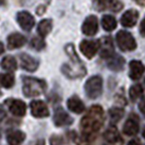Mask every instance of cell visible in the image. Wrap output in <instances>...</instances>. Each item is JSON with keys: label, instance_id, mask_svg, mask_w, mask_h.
Masks as SVG:
<instances>
[{"label": "cell", "instance_id": "6da1fadb", "mask_svg": "<svg viewBox=\"0 0 145 145\" xmlns=\"http://www.w3.org/2000/svg\"><path fill=\"white\" fill-rule=\"evenodd\" d=\"M65 52L69 57V62L65 63L61 67L62 73L69 79H79L84 76L86 74L85 65L82 63L72 44H69L65 46Z\"/></svg>", "mask_w": 145, "mask_h": 145}, {"label": "cell", "instance_id": "7a4b0ae2", "mask_svg": "<svg viewBox=\"0 0 145 145\" xmlns=\"http://www.w3.org/2000/svg\"><path fill=\"white\" fill-rule=\"evenodd\" d=\"M104 121V110L101 106H92L88 109L87 114L82 118L80 127L83 134L92 135L102 128Z\"/></svg>", "mask_w": 145, "mask_h": 145}, {"label": "cell", "instance_id": "3957f363", "mask_svg": "<svg viewBox=\"0 0 145 145\" xmlns=\"http://www.w3.org/2000/svg\"><path fill=\"white\" fill-rule=\"evenodd\" d=\"M23 93L26 97H36L45 93L47 84L44 80L23 76Z\"/></svg>", "mask_w": 145, "mask_h": 145}, {"label": "cell", "instance_id": "277c9868", "mask_svg": "<svg viewBox=\"0 0 145 145\" xmlns=\"http://www.w3.org/2000/svg\"><path fill=\"white\" fill-rule=\"evenodd\" d=\"M84 91L88 98L96 99L103 93V79L99 75L89 78L84 85Z\"/></svg>", "mask_w": 145, "mask_h": 145}, {"label": "cell", "instance_id": "5b68a950", "mask_svg": "<svg viewBox=\"0 0 145 145\" xmlns=\"http://www.w3.org/2000/svg\"><path fill=\"white\" fill-rule=\"evenodd\" d=\"M117 44L122 51H132L137 48V42L132 34L127 31H120L116 36Z\"/></svg>", "mask_w": 145, "mask_h": 145}, {"label": "cell", "instance_id": "8992f818", "mask_svg": "<svg viewBox=\"0 0 145 145\" xmlns=\"http://www.w3.org/2000/svg\"><path fill=\"white\" fill-rule=\"evenodd\" d=\"M94 7L97 11L109 10L112 12H119L123 5L119 0H94Z\"/></svg>", "mask_w": 145, "mask_h": 145}, {"label": "cell", "instance_id": "52a82bcc", "mask_svg": "<svg viewBox=\"0 0 145 145\" xmlns=\"http://www.w3.org/2000/svg\"><path fill=\"white\" fill-rule=\"evenodd\" d=\"M5 104L7 105L10 112L16 117H23L26 112V105H25V103L20 99L9 98L5 102Z\"/></svg>", "mask_w": 145, "mask_h": 145}, {"label": "cell", "instance_id": "ba28073f", "mask_svg": "<svg viewBox=\"0 0 145 145\" xmlns=\"http://www.w3.org/2000/svg\"><path fill=\"white\" fill-rule=\"evenodd\" d=\"M80 50L86 58H93L99 50V40H82L80 44Z\"/></svg>", "mask_w": 145, "mask_h": 145}, {"label": "cell", "instance_id": "9c48e42d", "mask_svg": "<svg viewBox=\"0 0 145 145\" xmlns=\"http://www.w3.org/2000/svg\"><path fill=\"white\" fill-rule=\"evenodd\" d=\"M16 21L19 23V25L21 26V29H23L26 32L31 31L34 27V24H35V19L27 11H20L16 14Z\"/></svg>", "mask_w": 145, "mask_h": 145}, {"label": "cell", "instance_id": "30bf717a", "mask_svg": "<svg viewBox=\"0 0 145 145\" xmlns=\"http://www.w3.org/2000/svg\"><path fill=\"white\" fill-rule=\"evenodd\" d=\"M98 31V20L95 15H88L83 22L82 32L86 36H94Z\"/></svg>", "mask_w": 145, "mask_h": 145}, {"label": "cell", "instance_id": "8fae6325", "mask_svg": "<svg viewBox=\"0 0 145 145\" xmlns=\"http://www.w3.org/2000/svg\"><path fill=\"white\" fill-rule=\"evenodd\" d=\"M31 112L36 118H45L49 116L48 107L43 101H33L31 103Z\"/></svg>", "mask_w": 145, "mask_h": 145}, {"label": "cell", "instance_id": "7c38bea8", "mask_svg": "<svg viewBox=\"0 0 145 145\" xmlns=\"http://www.w3.org/2000/svg\"><path fill=\"white\" fill-rule=\"evenodd\" d=\"M20 61H21L22 69H24V70H26L29 72L36 71V69L38 68V65H39L37 59L29 56L27 54H20Z\"/></svg>", "mask_w": 145, "mask_h": 145}, {"label": "cell", "instance_id": "4fadbf2b", "mask_svg": "<svg viewBox=\"0 0 145 145\" xmlns=\"http://www.w3.org/2000/svg\"><path fill=\"white\" fill-rule=\"evenodd\" d=\"M72 118L69 116L61 107H58L55 110L54 115V122L57 127H63V125H69L72 123Z\"/></svg>", "mask_w": 145, "mask_h": 145}, {"label": "cell", "instance_id": "5bb4252c", "mask_svg": "<svg viewBox=\"0 0 145 145\" xmlns=\"http://www.w3.org/2000/svg\"><path fill=\"white\" fill-rule=\"evenodd\" d=\"M129 76L131 80L135 81L142 78V75L144 74L145 68L143 63L138 60H132L129 63Z\"/></svg>", "mask_w": 145, "mask_h": 145}, {"label": "cell", "instance_id": "9a60e30c", "mask_svg": "<svg viewBox=\"0 0 145 145\" xmlns=\"http://www.w3.org/2000/svg\"><path fill=\"white\" fill-rule=\"evenodd\" d=\"M99 49H101V56L105 59H108L115 55L114 45L110 37H104L99 40Z\"/></svg>", "mask_w": 145, "mask_h": 145}, {"label": "cell", "instance_id": "2e32d148", "mask_svg": "<svg viewBox=\"0 0 145 145\" xmlns=\"http://www.w3.org/2000/svg\"><path fill=\"white\" fill-rule=\"evenodd\" d=\"M138 19V12L137 10H128L123 13V15L121 16V24L125 26V27H133Z\"/></svg>", "mask_w": 145, "mask_h": 145}, {"label": "cell", "instance_id": "e0dca14e", "mask_svg": "<svg viewBox=\"0 0 145 145\" xmlns=\"http://www.w3.org/2000/svg\"><path fill=\"white\" fill-rule=\"evenodd\" d=\"M7 42L9 49H16V48H20L22 46H24V44L26 42V38L20 33H13V34L8 36Z\"/></svg>", "mask_w": 145, "mask_h": 145}, {"label": "cell", "instance_id": "ac0fdd59", "mask_svg": "<svg viewBox=\"0 0 145 145\" xmlns=\"http://www.w3.org/2000/svg\"><path fill=\"white\" fill-rule=\"evenodd\" d=\"M138 132V117L131 116L125 123L123 124V133L132 137V135H135Z\"/></svg>", "mask_w": 145, "mask_h": 145}, {"label": "cell", "instance_id": "d6986e66", "mask_svg": "<svg viewBox=\"0 0 145 145\" xmlns=\"http://www.w3.org/2000/svg\"><path fill=\"white\" fill-rule=\"evenodd\" d=\"M104 138H106V141H108L109 143L114 145H122V138L120 137L119 132L117 130L116 127H110L109 129L104 134Z\"/></svg>", "mask_w": 145, "mask_h": 145}, {"label": "cell", "instance_id": "ffe728a7", "mask_svg": "<svg viewBox=\"0 0 145 145\" xmlns=\"http://www.w3.org/2000/svg\"><path fill=\"white\" fill-rule=\"evenodd\" d=\"M67 105H68L69 110H71L74 114H82L84 111V109H85L83 102L81 101L78 96H75V95L68 99Z\"/></svg>", "mask_w": 145, "mask_h": 145}, {"label": "cell", "instance_id": "44dd1931", "mask_svg": "<svg viewBox=\"0 0 145 145\" xmlns=\"http://www.w3.org/2000/svg\"><path fill=\"white\" fill-rule=\"evenodd\" d=\"M24 140H25V134L22 131H10L7 134V141L9 145H21Z\"/></svg>", "mask_w": 145, "mask_h": 145}, {"label": "cell", "instance_id": "7402d4cb", "mask_svg": "<svg viewBox=\"0 0 145 145\" xmlns=\"http://www.w3.org/2000/svg\"><path fill=\"white\" fill-rule=\"evenodd\" d=\"M108 67L112 70V71H121L123 69L124 65V59L120 56L114 55L110 58H108V62H107Z\"/></svg>", "mask_w": 145, "mask_h": 145}, {"label": "cell", "instance_id": "603a6c76", "mask_svg": "<svg viewBox=\"0 0 145 145\" xmlns=\"http://www.w3.org/2000/svg\"><path fill=\"white\" fill-rule=\"evenodd\" d=\"M51 29H52V22H51V20L45 19V20L39 22V24L37 26V33L39 34L40 37H45L47 36V34H49Z\"/></svg>", "mask_w": 145, "mask_h": 145}, {"label": "cell", "instance_id": "cb8c5ba5", "mask_svg": "<svg viewBox=\"0 0 145 145\" xmlns=\"http://www.w3.org/2000/svg\"><path fill=\"white\" fill-rule=\"evenodd\" d=\"M0 65H1L2 69L7 70V71H10V72L15 71V70H16V67H18L16 60H15V58L12 57V56H6L5 58L2 59Z\"/></svg>", "mask_w": 145, "mask_h": 145}, {"label": "cell", "instance_id": "d4e9b609", "mask_svg": "<svg viewBox=\"0 0 145 145\" xmlns=\"http://www.w3.org/2000/svg\"><path fill=\"white\" fill-rule=\"evenodd\" d=\"M102 25L105 31L111 32L117 27V21L111 15H104L102 19Z\"/></svg>", "mask_w": 145, "mask_h": 145}, {"label": "cell", "instance_id": "484cf974", "mask_svg": "<svg viewBox=\"0 0 145 145\" xmlns=\"http://www.w3.org/2000/svg\"><path fill=\"white\" fill-rule=\"evenodd\" d=\"M14 84V76L11 73H0V85L5 88H11Z\"/></svg>", "mask_w": 145, "mask_h": 145}, {"label": "cell", "instance_id": "4316f807", "mask_svg": "<svg viewBox=\"0 0 145 145\" xmlns=\"http://www.w3.org/2000/svg\"><path fill=\"white\" fill-rule=\"evenodd\" d=\"M143 95V88L141 85H132L129 91V96H130V99L132 102H137L138 98H141Z\"/></svg>", "mask_w": 145, "mask_h": 145}, {"label": "cell", "instance_id": "83f0119b", "mask_svg": "<svg viewBox=\"0 0 145 145\" xmlns=\"http://www.w3.org/2000/svg\"><path fill=\"white\" fill-rule=\"evenodd\" d=\"M123 109L121 108H118V107H114V108H111L109 110V116L111 118V120L114 121V122H117V121H119L122 117H123Z\"/></svg>", "mask_w": 145, "mask_h": 145}, {"label": "cell", "instance_id": "f1b7e54d", "mask_svg": "<svg viewBox=\"0 0 145 145\" xmlns=\"http://www.w3.org/2000/svg\"><path fill=\"white\" fill-rule=\"evenodd\" d=\"M31 47H33L36 50H42L45 48V42H44L43 37H34L31 40Z\"/></svg>", "mask_w": 145, "mask_h": 145}, {"label": "cell", "instance_id": "f546056e", "mask_svg": "<svg viewBox=\"0 0 145 145\" xmlns=\"http://www.w3.org/2000/svg\"><path fill=\"white\" fill-rule=\"evenodd\" d=\"M138 109H140V111L145 116V98L144 99H142L141 103L138 104Z\"/></svg>", "mask_w": 145, "mask_h": 145}, {"label": "cell", "instance_id": "4dcf8cb0", "mask_svg": "<svg viewBox=\"0 0 145 145\" xmlns=\"http://www.w3.org/2000/svg\"><path fill=\"white\" fill-rule=\"evenodd\" d=\"M140 32H141V34L145 36V18L143 19V21L141 23V26H140Z\"/></svg>", "mask_w": 145, "mask_h": 145}, {"label": "cell", "instance_id": "1f68e13d", "mask_svg": "<svg viewBox=\"0 0 145 145\" xmlns=\"http://www.w3.org/2000/svg\"><path fill=\"white\" fill-rule=\"evenodd\" d=\"M5 116H6V111H5L3 107L0 105V120H2L5 118Z\"/></svg>", "mask_w": 145, "mask_h": 145}, {"label": "cell", "instance_id": "d6a6232c", "mask_svg": "<svg viewBox=\"0 0 145 145\" xmlns=\"http://www.w3.org/2000/svg\"><path fill=\"white\" fill-rule=\"evenodd\" d=\"M128 145H141V143H140L138 141H135V140H132V141H130V142L128 143Z\"/></svg>", "mask_w": 145, "mask_h": 145}, {"label": "cell", "instance_id": "836d02e7", "mask_svg": "<svg viewBox=\"0 0 145 145\" xmlns=\"http://www.w3.org/2000/svg\"><path fill=\"white\" fill-rule=\"evenodd\" d=\"M3 50H5V47H3V44L0 42V55L3 54Z\"/></svg>", "mask_w": 145, "mask_h": 145}, {"label": "cell", "instance_id": "e575fe53", "mask_svg": "<svg viewBox=\"0 0 145 145\" xmlns=\"http://www.w3.org/2000/svg\"><path fill=\"white\" fill-rule=\"evenodd\" d=\"M134 1H137V2H138L140 5H143V6L145 5V0H134Z\"/></svg>", "mask_w": 145, "mask_h": 145}, {"label": "cell", "instance_id": "d590c367", "mask_svg": "<svg viewBox=\"0 0 145 145\" xmlns=\"http://www.w3.org/2000/svg\"><path fill=\"white\" fill-rule=\"evenodd\" d=\"M6 3V0H0V6H3Z\"/></svg>", "mask_w": 145, "mask_h": 145}, {"label": "cell", "instance_id": "8d00e7d4", "mask_svg": "<svg viewBox=\"0 0 145 145\" xmlns=\"http://www.w3.org/2000/svg\"><path fill=\"white\" fill-rule=\"evenodd\" d=\"M142 134H143V138H145V127H144V129H143V133H142Z\"/></svg>", "mask_w": 145, "mask_h": 145}]
</instances>
